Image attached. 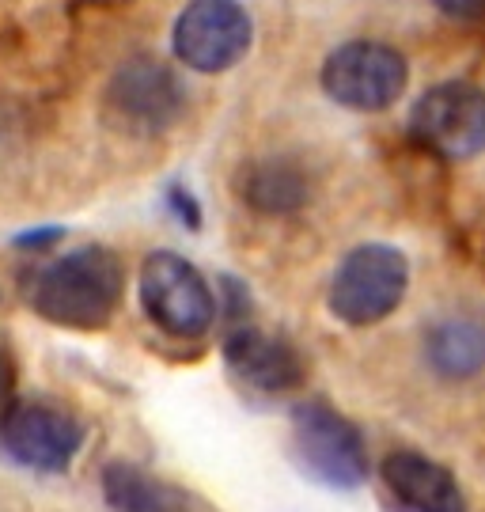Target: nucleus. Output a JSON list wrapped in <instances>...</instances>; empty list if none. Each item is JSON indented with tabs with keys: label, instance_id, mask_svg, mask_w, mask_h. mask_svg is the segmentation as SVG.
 <instances>
[{
	"label": "nucleus",
	"instance_id": "1",
	"mask_svg": "<svg viewBox=\"0 0 485 512\" xmlns=\"http://www.w3.org/2000/svg\"><path fill=\"white\" fill-rule=\"evenodd\" d=\"M122 293H126L122 258L91 243V247H76L69 255L46 262L31 277L27 300L54 327L103 330L122 304Z\"/></svg>",
	"mask_w": 485,
	"mask_h": 512
},
{
	"label": "nucleus",
	"instance_id": "2",
	"mask_svg": "<svg viewBox=\"0 0 485 512\" xmlns=\"http://www.w3.org/2000/svg\"><path fill=\"white\" fill-rule=\"evenodd\" d=\"M292 452L326 490H360L372 471L360 429L323 399L292 406Z\"/></svg>",
	"mask_w": 485,
	"mask_h": 512
},
{
	"label": "nucleus",
	"instance_id": "3",
	"mask_svg": "<svg viewBox=\"0 0 485 512\" xmlns=\"http://www.w3.org/2000/svg\"><path fill=\"white\" fill-rule=\"evenodd\" d=\"M410 289V262L398 247L360 243L338 262L330 281V311L349 327L383 323Z\"/></svg>",
	"mask_w": 485,
	"mask_h": 512
},
{
	"label": "nucleus",
	"instance_id": "4",
	"mask_svg": "<svg viewBox=\"0 0 485 512\" xmlns=\"http://www.w3.org/2000/svg\"><path fill=\"white\" fill-rule=\"evenodd\" d=\"M186 107L179 76L156 57H129L110 76L103 92V114L114 129L133 137H156L179 122Z\"/></svg>",
	"mask_w": 485,
	"mask_h": 512
},
{
	"label": "nucleus",
	"instance_id": "5",
	"mask_svg": "<svg viewBox=\"0 0 485 512\" xmlns=\"http://www.w3.org/2000/svg\"><path fill=\"white\" fill-rule=\"evenodd\" d=\"M144 315L171 338H201L216 323V296L194 262L156 251L141 266Z\"/></svg>",
	"mask_w": 485,
	"mask_h": 512
},
{
	"label": "nucleus",
	"instance_id": "6",
	"mask_svg": "<svg viewBox=\"0 0 485 512\" xmlns=\"http://www.w3.org/2000/svg\"><path fill=\"white\" fill-rule=\"evenodd\" d=\"M406 57L387 42H345L323 65V92L349 110H387L398 103V95L406 92Z\"/></svg>",
	"mask_w": 485,
	"mask_h": 512
},
{
	"label": "nucleus",
	"instance_id": "7",
	"mask_svg": "<svg viewBox=\"0 0 485 512\" xmlns=\"http://www.w3.org/2000/svg\"><path fill=\"white\" fill-rule=\"evenodd\" d=\"M0 448L27 471L61 475L84 448V421L54 399H27L0 425Z\"/></svg>",
	"mask_w": 485,
	"mask_h": 512
},
{
	"label": "nucleus",
	"instance_id": "8",
	"mask_svg": "<svg viewBox=\"0 0 485 512\" xmlns=\"http://www.w3.org/2000/svg\"><path fill=\"white\" fill-rule=\"evenodd\" d=\"M410 133L444 160H470L485 148V92L467 80L436 84L417 99Z\"/></svg>",
	"mask_w": 485,
	"mask_h": 512
},
{
	"label": "nucleus",
	"instance_id": "9",
	"mask_svg": "<svg viewBox=\"0 0 485 512\" xmlns=\"http://www.w3.org/2000/svg\"><path fill=\"white\" fill-rule=\"evenodd\" d=\"M254 23L239 0H190L175 19V54L194 73H228L251 50Z\"/></svg>",
	"mask_w": 485,
	"mask_h": 512
},
{
	"label": "nucleus",
	"instance_id": "10",
	"mask_svg": "<svg viewBox=\"0 0 485 512\" xmlns=\"http://www.w3.org/2000/svg\"><path fill=\"white\" fill-rule=\"evenodd\" d=\"M224 365L239 384L262 395H288L300 391L307 380L304 353L288 338L258 327H239L224 338Z\"/></svg>",
	"mask_w": 485,
	"mask_h": 512
},
{
	"label": "nucleus",
	"instance_id": "11",
	"mask_svg": "<svg viewBox=\"0 0 485 512\" xmlns=\"http://www.w3.org/2000/svg\"><path fill=\"white\" fill-rule=\"evenodd\" d=\"M387 494L398 501L402 512H467V497L459 478L444 463L421 452H391L379 467Z\"/></svg>",
	"mask_w": 485,
	"mask_h": 512
},
{
	"label": "nucleus",
	"instance_id": "12",
	"mask_svg": "<svg viewBox=\"0 0 485 512\" xmlns=\"http://www.w3.org/2000/svg\"><path fill=\"white\" fill-rule=\"evenodd\" d=\"M239 198L262 217H288L307 205L311 183L292 160H254L239 171Z\"/></svg>",
	"mask_w": 485,
	"mask_h": 512
},
{
	"label": "nucleus",
	"instance_id": "13",
	"mask_svg": "<svg viewBox=\"0 0 485 512\" xmlns=\"http://www.w3.org/2000/svg\"><path fill=\"white\" fill-rule=\"evenodd\" d=\"M432 372L448 380H470L485 368V327L474 319H444L425 334Z\"/></svg>",
	"mask_w": 485,
	"mask_h": 512
},
{
	"label": "nucleus",
	"instance_id": "14",
	"mask_svg": "<svg viewBox=\"0 0 485 512\" xmlns=\"http://www.w3.org/2000/svg\"><path fill=\"white\" fill-rule=\"evenodd\" d=\"M103 497L114 512H186V501L167 482L122 459L103 467Z\"/></svg>",
	"mask_w": 485,
	"mask_h": 512
},
{
	"label": "nucleus",
	"instance_id": "15",
	"mask_svg": "<svg viewBox=\"0 0 485 512\" xmlns=\"http://www.w3.org/2000/svg\"><path fill=\"white\" fill-rule=\"evenodd\" d=\"M16 365H12V357L0 349V425L8 421V414L16 410Z\"/></svg>",
	"mask_w": 485,
	"mask_h": 512
},
{
	"label": "nucleus",
	"instance_id": "16",
	"mask_svg": "<svg viewBox=\"0 0 485 512\" xmlns=\"http://www.w3.org/2000/svg\"><path fill=\"white\" fill-rule=\"evenodd\" d=\"M167 205L175 209V217H179L186 228H201V209L186 186H179V183L171 186V190H167Z\"/></svg>",
	"mask_w": 485,
	"mask_h": 512
},
{
	"label": "nucleus",
	"instance_id": "17",
	"mask_svg": "<svg viewBox=\"0 0 485 512\" xmlns=\"http://www.w3.org/2000/svg\"><path fill=\"white\" fill-rule=\"evenodd\" d=\"M440 12H448L455 19H478L485 16V0H436Z\"/></svg>",
	"mask_w": 485,
	"mask_h": 512
},
{
	"label": "nucleus",
	"instance_id": "18",
	"mask_svg": "<svg viewBox=\"0 0 485 512\" xmlns=\"http://www.w3.org/2000/svg\"><path fill=\"white\" fill-rule=\"evenodd\" d=\"M65 232L61 228H42V232H23V236H16V247H35V251H42V247H50L54 239H61Z\"/></svg>",
	"mask_w": 485,
	"mask_h": 512
}]
</instances>
